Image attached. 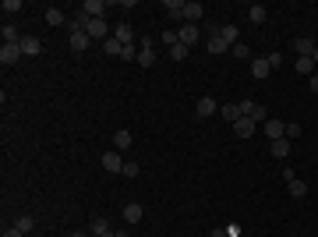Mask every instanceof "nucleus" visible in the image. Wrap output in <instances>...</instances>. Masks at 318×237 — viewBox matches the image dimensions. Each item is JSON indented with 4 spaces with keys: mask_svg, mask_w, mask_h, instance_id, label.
<instances>
[{
    "mask_svg": "<svg viewBox=\"0 0 318 237\" xmlns=\"http://www.w3.org/2000/svg\"><path fill=\"white\" fill-rule=\"evenodd\" d=\"M219 28H223V25H209V43H205V50H209L212 57H219V53H227V50H230V43L219 36Z\"/></svg>",
    "mask_w": 318,
    "mask_h": 237,
    "instance_id": "1",
    "label": "nucleus"
},
{
    "mask_svg": "<svg viewBox=\"0 0 318 237\" xmlns=\"http://www.w3.org/2000/svg\"><path fill=\"white\" fill-rule=\"evenodd\" d=\"M21 57H25V53H21L18 43H4V46H0V64H4V68H14Z\"/></svg>",
    "mask_w": 318,
    "mask_h": 237,
    "instance_id": "2",
    "label": "nucleus"
},
{
    "mask_svg": "<svg viewBox=\"0 0 318 237\" xmlns=\"http://www.w3.org/2000/svg\"><path fill=\"white\" fill-rule=\"evenodd\" d=\"M240 110H244V117H251L255 124H265V106H262V103H255V99H240Z\"/></svg>",
    "mask_w": 318,
    "mask_h": 237,
    "instance_id": "3",
    "label": "nucleus"
},
{
    "mask_svg": "<svg viewBox=\"0 0 318 237\" xmlns=\"http://www.w3.org/2000/svg\"><path fill=\"white\" fill-rule=\"evenodd\" d=\"M283 181H287V188H290V195H294V198H304V195H308V184H304L294 170H283Z\"/></svg>",
    "mask_w": 318,
    "mask_h": 237,
    "instance_id": "4",
    "label": "nucleus"
},
{
    "mask_svg": "<svg viewBox=\"0 0 318 237\" xmlns=\"http://www.w3.org/2000/svg\"><path fill=\"white\" fill-rule=\"evenodd\" d=\"M202 18H205V7H202L198 0H187V4H184V25H198Z\"/></svg>",
    "mask_w": 318,
    "mask_h": 237,
    "instance_id": "5",
    "label": "nucleus"
},
{
    "mask_svg": "<svg viewBox=\"0 0 318 237\" xmlns=\"http://www.w3.org/2000/svg\"><path fill=\"white\" fill-rule=\"evenodd\" d=\"M85 32H88V39H106V36H110V25H106L103 18H88Z\"/></svg>",
    "mask_w": 318,
    "mask_h": 237,
    "instance_id": "6",
    "label": "nucleus"
},
{
    "mask_svg": "<svg viewBox=\"0 0 318 237\" xmlns=\"http://www.w3.org/2000/svg\"><path fill=\"white\" fill-rule=\"evenodd\" d=\"M103 170L106 173H124V156L120 153H103Z\"/></svg>",
    "mask_w": 318,
    "mask_h": 237,
    "instance_id": "7",
    "label": "nucleus"
},
{
    "mask_svg": "<svg viewBox=\"0 0 318 237\" xmlns=\"http://www.w3.org/2000/svg\"><path fill=\"white\" fill-rule=\"evenodd\" d=\"M177 39H180V43H184V46L191 50V46H195V43L202 39V32H198V25H180V32H177Z\"/></svg>",
    "mask_w": 318,
    "mask_h": 237,
    "instance_id": "8",
    "label": "nucleus"
},
{
    "mask_svg": "<svg viewBox=\"0 0 318 237\" xmlns=\"http://www.w3.org/2000/svg\"><path fill=\"white\" fill-rule=\"evenodd\" d=\"M195 113H198V117H212V113H219V103H216L212 96H202V99L195 103Z\"/></svg>",
    "mask_w": 318,
    "mask_h": 237,
    "instance_id": "9",
    "label": "nucleus"
},
{
    "mask_svg": "<svg viewBox=\"0 0 318 237\" xmlns=\"http://www.w3.org/2000/svg\"><path fill=\"white\" fill-rule=\"evenodd\" d=\"M18 46H21L25 57H39V53H43V39H36V36H25Z\"/></svg>",
    "mask_w": 318,
    "mask_h": 237,
    "instance_id": "10",
    "label": "nucleus"
},
{
    "mask_svg": "<svg viewBox=\"0 0 318 237\" xmlns=\"http://www.w3.org/2000/svg\"><path fill=\"white\" fill-rule=\"evenodd\" d=\"M131 142H135V135H131L128 128H117V131H113V145H117V153L131 149Z\"/></svg>",
    "mask_w": 318,
    "mask_h": 237,
    "instance_id": "11",
    "label": "nucleus"
},
{
    "mask_svg": "<svg viewBox=\"0 0 318 237\" xmlns=\"http://www.w3.org/2000/svg\"><path fill=\"white\" fill-rule=\"evenodd\" d=\"M68 43H71V50H75V53H85V50H88V32L71 28V39H68Z\"/></svg>",
    "mask_w": 318,
    "mask_h": 237,
    "instance_id": "12",
    "label": "nucleus"
},
{
    "mask_svg": "<svg viewBox=\"0 0 318 237\" xmlns=\"http://www.w3.org/2000/svg\"><path fill=\"white\" fill-rule=\"evenodd\" d=\"M219 117L234 124V121H240V117H244V110H240V103H223V106H219Z\"/></svg>",
    "mask_w": 318,
    "mask_h": 237,
    "instance_id": "13",
    "label": "nucleus"
},
{
    "mask_svg": "<svg viewBox=\"0 0 318 237\" xmlns=\"http://www.w3.org/2000/svg\"><path fill=\"white\" fill-rule=\"evenodd\" d=\"M234 135H237V138H251V135H255V121H251V117L234 121Z\"/></svg>",
    "mask_w": 318,
    "mask_h": 237,
    "instance_id": "14",
    "label": "nucleus"
},
{
    "mask_svg": "<svg viewBox=\"0 0 318 237\" xmlns=\"http://www.w3.org/2000/svg\"><path fill=\"white\" fill-rule=\"evenodd\" d=\"M163 11H166L173 21H184V0H163Z\"/></svg>",
    "mask_w": 318,
    "mask_h": 237,
    "instance_id": "15",
    "label": "nucleus"
},
{
    "mask_svg": "<svg viewBox=\"0 0 318 237\" xmlns=\"http://www.w3.org/2000/svg\"><path fill=\"white\" fill-rule=\"evenodd\" d=\"M113 39H120V43L128 46V43H135V28H131L128 21H117V28H113Z\"/></svg>",
    "mask_w": 318,
    "mask_h": 237,
    "instance_id": "16",
    "label": "nucleus"
},
{
    "mask_svg": "<svg viewBox=\"0 0 318 237\" xmlns=\"http://www.w3.org/2000/svg\"><path fill=\"white\" fill-rule=\"evenodd\" d=\"M262 128H265V135H269L272 142H276V138H287V124H283V121H265Z\"/></svg>",
    "mask_w": 318,
    "mask_h": 237,
    "instance_id": "17",
    "label": "nucleus"
},
{
    "mask_svg": "<svg viewBox=\"0 0 318 237\" xmlns=\"http://www.w3.org/2000/svg\"><path fill=\"white\" fill-rule=\"evenodd\" d=\"M81 11H85L88 18H103V14H106V4H103V0H85Z\"/></svg>",
    "mask_w": 318,
    "mask_h": 237,
    "instance_id": "18",
    "label": "nucleus"
},
{
    "mask_svg": "<svg viewBox=\"0 0 318 237\" xmlns=\"http://www.w3.org/2000/svg\"><path fill=\"white\" fill-rule=\"evenodd\" d=\"M294 50H297V57H311V53H315V43H311V36H301V39H294Z\"/></svg>",
    "mask_w": 318,
    "mask_h": 237,
    "instance_id": "19",
    "label": "nucleus"
},
{
    "mask_svg": "<svg viewBox=\"0 0 318 237\" xmlns=\"http://www.w3.org/2000/svg\"><path fill=\"white\" fill-rule=\"evenodd\" d=\"M269 71H272V68H269V61H265V57H255V61H251V75H255L258 81L269 78Z\"/></svg>",
    "mask_w": 318,
    "mask_h": 237,
    "instance_id": "20",
    "label": "nucleus"
},
{
    "mask_svg": "<svg viewBox=\"0 0 318 237\" xmlns=\"http://www.w3.org/2000/svg\"><path fill=\"white\" fill-rule=\"evenodd\" d=\"M92 234L96 237H117V230H110V223H106L103 216H96V220H92Z\"/></svg>",
    "mask_w": 318,
    "mask_h": 237,
    "instance_id": "21",
    "label": "nucleus"
},
{
    "mask_svg": "<svg viewBox=\"0 0 318 237\" xmlns=\"http://www.w3.org/2000/svg\"><path fill=\"white\" fill-rule=\"evenodd\" d=\"M142 216H145V213H142L138 202H128V205H124V220H128V223H142Z\"/></svg>",
    "mask_w": 318,
    "mask_h": 237,
    "instance_id": "22",
    "label": "nucleus"
},
{
    "mask_svg": "<svg viewBox=\"0 0 318 237\" xmlns=\"http://www.w3.org/2000/svg\"><path fill=\"white\" fill-rule=\"evenodd\" d=\"M294 68H297V71H301V75H308V78H311V75H315V57H297V61H294Z\"/></svg>",
    "mask_w": 318,
    "mask_h": 237,
    "instance_id": "23",
    "label": "nucleus"
},
{
    "mask_svg": "<svg viewBox=\"0 0 318 237\" xmlns=\"http://www.w3.org/2000/svg\"><path fill=\"white\" fill-rule=\"evenodd\" d=\"M46 21H50L53 28H60L68 18H64V11H60V7H46Z\"/></svg>",
    "mask_w": 318,
    "mask_h": 237,
    "instance_id": "24",
    "label": "nucleus"
},
{
    "mask_svg": "<svg viewBox=\"0 0 318 237\" xmlns=\"http://www.w3.org/2000/svg\"><path fill=\"white\" fill-rule=\"evenodd\" d=\"M138 64H142V68H152V64H156V50H152V46H142V50H138Z\"/></svg>",
    "mask_w": 318,
    "mask_h": 237,
    "instance_id": "25",
    "label": "nucleus"
},
{
    "mask_svg": "<svg viewBox=\"0 0 318 237\" xmlns=\"http://www.w3.org/2000/svg\"><path fill=\"white\" fill-rule=\"evenodd\" d=\"M265 14H269V11H265L262 4H251V7H247V18H251L255 25H262V21H265Z\"/></svg>",
    "mask_w": 318,
    "mask_h": 237,
    "instance_id": "26",
    "label": "nucleus"
},
{
    "mask_svg": "<svg viewBox=\"0 0 318 237\" xmlns=\"http://www.w3.org/2000/svg\"><path fill=\"white\" fill-rule=\"evenodd\" d=\"M120 50H124L120 39H106V43H103V53H106V57H120Z\"/></svg>",
    "mask_w": 318,
    "mask_h": 237,
    "instance_id": "27",
    "label": "nucleus"
},
{
    "mask_svg": "<svg viewBox=\"0 0 318 237\" xmlns=\"http://www.w3.org/2000/svg\"><path fill=\"white\" fill-rule=\"evenodd\" d=\"M219 36H223V39H227V43H230V46H237V39H240L237 25H223V28H219Z\"/></svg>",
    "mask_w": 318,
    "mask_h": 237,
    "instance_id": "28",
    "label": "nucleus"
},
{
    "mask_svg": "<svg viewBox=\"0 0 318 237\" xmlns=\"http://www.w3.org/2000/svg\"><path fill=\"white\" fill-rule=\"evenodd\" d=\"M287 153H290V138H276V142H272V156L283 159Z\"/></svg>",
    "mask_w": 318,
    "mask_h": 237,
    "instance_id": "29",
    "label": "nucleus"
},
{
    "mask_svg": "<svg viewBox=\"0 0 318 237\" xmlns=\"http://www.w3.org/2000/svg\"><path fill=\"white\" fill-rule=\"evenodd\" d=\"M14 227H18L21 234H32V230H36V216H18V223H14Z\"/></svg>",
    "mask_w": 318,
    "mask_h": 237,
    "instance_id": "30",
    "label": "nucleus"
},
{
    "mask_svg": "<svg viewBox=\"0 0 318 237\" xmlns=\"http://www.w3.org/2000/svg\"><path fill=\"white\" fill-rule=\"evenodd\" d=\"M0 36H4V43H21V36H18V28H14V25H4V32H0Z\"/></svg>",
    "mask_w": 318,
    "mask_h": 237,
    "instance_id": "31",
    "label": "nucleus"
},
{
    "mask_svg": "<svg viewBox=\"0 0 318 237\" xmlns=\"http://www.w3.org/2000/svg\"><path fill=\"white\" fill-rule=\"evenodd\" d=\"M184 57H187V46H184V43L170 46V61H184Z\"/></svg>",
    "mask_w": 318,
    "mask_h": 237,
    "instance_id": "32",
    "label": "nucleus"
},
{
    "mask_svg": "<svg viewBox=\"0 0 318 237\" xmlns=\"http://www.w3.org/2000/svg\"><path fill=\"white\" fill-rule=\"evenodd\" d=\"M0 11H4V14H18V11H21V0H4Z\"/></svg>",
    "mask_w": 318,
    "mask_h": 237,
    "instance_id": "33",
    "label": "nucleus"
},
{
    "mask_svg": "<svg viewBox=\"0 0 318 237\" xmlns=\"http://www.w3.org/2000/svg\"><path fill=\"white\" fill-rule=\"evenodd\" d=\"M120 61H138V50H135V43H128V46L120 50Z\"/></svg>",
    "mask_w": 318,
    "mask_h": 237,
    "instance_id": "34",
    "label": "nucleus"
},
{
    "mask_svg": "<svg viewBox=\"0 0 318 237\" xmlns=\"http://www.w3.org/2000/svg\"><path fill=\"white\" fill-rule=\"evenodd\" d=\"M234 57H240V61H251V50H247L244 43H237V46H234Z\"/></svg>",
    "mask_w": 318,
    "mask_h": 237,
    "instance_id": "35",
    "label": "nucleus"
},
{
    "mask_svg": "<svg viewBox=\"0 0 318 237\" xmlns=\"http://www.w3.org/2000/svg\"><path fill=\"white\" fill-rule=\"evenodd\" d=\"M265 61H269V68H279V64H283V53H279V50H272Z\"/></svg>",
    "mask_w": 318,
    "mask_h": 237,
    "instance_id": "36",
    "label": "nucleus"
},
{
    "mask_svg": "<svg viewBox=\"0 0 318 237\" xmlns=\"http://www.w3.org/2000/svg\"><path fill=\"white\" fill-rule=\"evenodd\" d=\"M301 131H304L301 124H287V138H290V142H294V138H301Z\"/></svg>",
    "mask_w": 318,
    "mask_h": 237,
    "instance_id": "37",
    "label": "nucleus"
},
{
    "mask_svg": "<svg viewBox=\"0 0 318 237\" xmlns=\"http://www.w3.org/2000/svg\"><path fill=\"white\" fill-rule=\"evenodd\" d=\"M124 177H138V163H135V159L124 163Z\"/></svg>",
    "mask_w": 318,
    "mask_h": 237,
    "instance_id": "38",
    "label": "nucleus"
},
{
    "mask_svg": "<svg viewBox=\"0 0 318 237\" xmlns=\"http://www.w3.org/2000/svg\"><path fill=\"white\" fill-rule=\"evenodd\" d=\"M159 39H163V43H166V46H177V43H180V39H177V32H163V36H159Z\"/></svg>",
    "mask_w": 318,
    "mask_h": 237,
    "instance_id": "39",
    "label": "nucleus"
},
{
    "mask_svg": "<svg viewBox=\"0 0 318 237\" xmlns=\"http://www.w3.org/2000/svg\"><path fill=\"white\" fill-rule=\"evenodd\" d=\"M0 237H25V234H21V230H18V227H11V230H7V227H4V234H0Z\"/></svg>",
    "mask_w": 318,
    "mask_h": 237,
    "instance_id": "40",
    "label": "nucleus"
},
{
    "mask_svg": "<svg viewBox=\"0 0 318 237\" xmlns=\"http://www.w3.org/2000/svg\"><path fill=\"white\" fill-rule=\"evenodd\" d=\"M227 237H240V227H237V223H230V227H227Z\"/></svg>",
    "mask_w": 318,
    "mask_h": 237,
    "instance_id": "41",
    "label": "nucleus"
},
{
    "mask_svg": "<svg viewBox=\"0 0 318 237\" xmlns=\"http://www.w3.org/2000/svg\"><path fill=\"white\" fill-rule=\"evenodd\" d=\"M311 92H318V71L311 75Z\"/></svg>",
    "mask_w": 318,
    "mask_h": 237,
    "instance_id": "42",
    "label": "nucleus"
},
{
    "mask_svg": "<svg viewBox=\"0 0 318 237\" xmlns=\"http://www.w3.org/2000/svg\"><path fill=\"white\" fill-rule=\"evenodd\" d=\"M209 237H227V230H212V234H209Z\"/></svg>",
    "mask_w": 318,
    "mask_h": 237,
    "instance_id": "43",
    "label": "nucleus"
},
{
    "mask_svg": "<svg viewBox=\"0 0 318 237\" xmlns=\"http://www.w3.org/2000/svg\"><path fill=\"white\" fill-rule=\"evenodd\" d=\"M71 237H88V234H85V230H75V234H71Z\"/></svg>",
    "mask_w": 318,
    "mask_h": 237,
    "instance_id": "44",
    "label": "nucleus"
},
{
    "mask_svg": "<svg viewBox=\"0 0 318 237\" xmlns=\"http://www.w3.org/2000/svg\"><path fill=\"white\" fill-rule=\"evenodd\" d=\"M311 57H315V64H318V46H315V53H311Z\"/></svg>",
    "mask_w": 318,
    "mask_h": 237,
    "instance_id": "45",
    "label": "nucleus"
}]
</instances>
